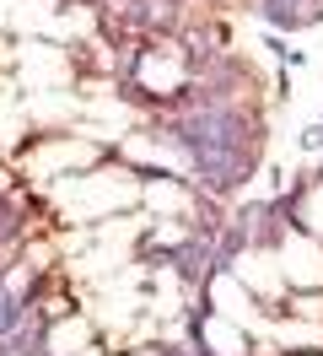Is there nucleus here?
<instances>
[{"mask_svg": "<svg viewBox=\"0 0 323 356\" xmlns=\"http://www.w3.org/2000/svg\"><path fill=\"white\" fill-rule=\"evenodd\" d=\"M54 346H60L54 356H70V346H81V324H65V330L54 334Z\"/></svg>", "mask_w": 323, "mask_h": 356, "instance_id": "1", "label": "nucleus"}]
</instances>
